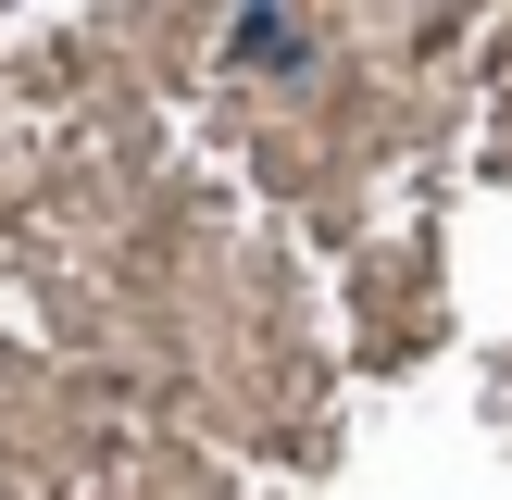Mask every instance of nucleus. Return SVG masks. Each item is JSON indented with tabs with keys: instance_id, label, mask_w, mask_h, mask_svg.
<instances>
[{
	"instance_id": "f257e3e1",
	"label": "nucleus",
	"mask_w": 512,
	"mask_h": 500,
	"mask_svg": "<svg viewBox=\"0 0 512 500\" xmlns=\"http://www.w3.org/2000/svg\"><path fill=\"white\" fill-rule=\"evenodd\" d=\"M238 50H250V63H300L313 25H300V13H238Z\"/></svg>"
}]
</instances>
